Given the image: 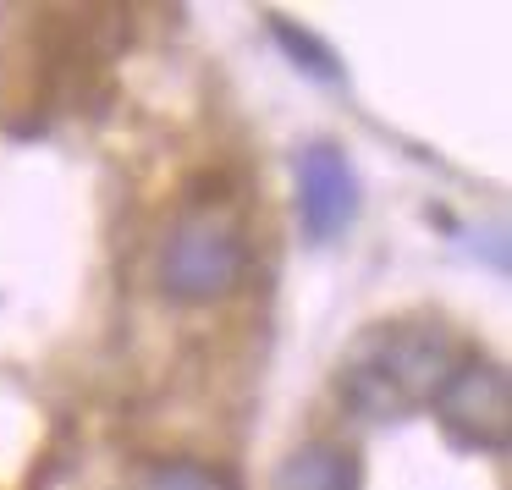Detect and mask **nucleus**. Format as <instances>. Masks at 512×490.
<instances>
[{"label": "nucleus", "instance_id": "obj_1", "mask_svg": "<svg viewBox=\"0 0 512 490\" xmlns=\"http://www.w3.org/2000/svg\"><path fill=\"white\" fill-rule=\"evenodd\" d=\"M457 353L463 347L441 320H380L342 353L331 391L347 413L386 424L413 408H430L441 380L452 375Z\"/></svg>", "mask_w": 512, "mask_h": 490}, {"label": "nucleus", "instance_id": "obj_7", "mask_svg": "<svg viewBox=\"0 0 512 490\" xmlns=\"http://www.w3.org/2000/svg\"><path fill=\"white\" fill-rule=\"evenodd\" d=\"M138 490H232V479L210 463H193V457H171V463H155L144 474Z\"/></svg>", "mask_w": 512, "mask_h": 490}, {"label": "nucleus", "instance_id": "obj_3", "mask_svg": "<svg viewBox=\"0 0 512 490\" xmlns=\"http://www.w3.org/2000/svg\"><path fill=\"white\" fill-rule=\"evenodd\" d=\"M435 419L463 452H507L512 430V397H507V369L485 353H457L452 375L435 391Z\"/></svg>", "mask_w": 512, "mask_h": 490}, {"label": "nucleus", "instance_id": "obj_5", "mask_svg": "<svg viewBox=\"0 0 512 490\" xmlns=\"http://www.w3.org/2000/svg\"><path fill=\"white\" fill-rule=\"evenodd\" d=\"M270 490H364V463L342 441H309L281 457Z\"/></svg>", "mask_w": 512, "mask_h": 490}, {"label": "nucleus", "instance_id": "obj_2", "mask_svg": "<svg viewBox=\"0 0 512 490\" xmlns=\"http://www.w3.org/2000/svg\"><path fill=\"white\" fill-rule=\"evenodd\" d=\"M248 270L243 226L226 210H182L160 248V292L171 303H221Z\"/></svg>", "mask_w": 512, "mask_h": 490}, {"label": "nucleus", "instance_id": "obj_6", "mask_svg": "<svg viewBox=\"0 0 512 490\" xmlns=\"http://www.w3.org/2000/svg\"><path fill=\"white\" fill-rule=\"evenodd\" d=\"M270 39H276V45L287 50V61H298V72H309V78H320V83H336V78H342V61H336V50L320 45L309 28L287 23V17H270Z\"/></svg>", "mask_w": 512, "mask_h": 490}, {"label": "nucleus", "instance_id": "obj_4", "mask_svg": "<svg viewBox=\"0 0 512 490\" xmlns=\"http://www.w3.org/2000/svg\"><path fill=\"white\" fill-rule=\"evenodd\" d=\"M358 215V177L336 144H309L298 155V221L314 243H331Z\"/></svg>", "mask_w": 512, "mask_h": 490}]
</instances>
